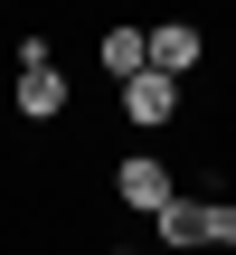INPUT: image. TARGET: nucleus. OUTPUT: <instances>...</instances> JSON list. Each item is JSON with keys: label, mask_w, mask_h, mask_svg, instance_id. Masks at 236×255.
I'll list each match as a JSON object with an SVG mask.
<instances>
[{"label": "nucleus", "mask_w": 236, "mask_h": 255, "mask_svg": "<svg viewBox=\"0 0 236 255\" xmlns=\"http://www.w3.org/2000/svg\"><path fill=\"white\" fill-rule=\"evenodd\" d=\"M151 237H161V246H208V237H227V199H180V189H170V199L151 208Z\"/></svg>", "instance_id": "1"}, {"label": "nucleus", "mask_w": 236, "mask_h": 255, "mask_svg": "<svg viewBox=\"0 0 236 255\" xmlns=\"http://www.w3.org/2000/svg\"><path fill=\"white\" fill-rule=\"evenodd\" d=\"M123 114H132L142 132H151V123H170V114H180V76H170V66H142V76H123Z\"/></svg>", "instance_id": "2"}, {"label": "nucleus", "mask_w": 236, "mask_h": 255, "mask_svg": "<svg viewBox=\"0 0 236 255\" xmlns=\"http://www.w3.org/2000/svg\"><path fill=\"white\" fill-rule=\"evenodd\" d=\"M114 199H123L132 218H151V208L170 199V170H161V151H132V161L114 170Z\"/></svg>", "instance_id": "3"}, {"label": "nucleus", "mask_w": 236, "mask_h": 255, "mask_svg": "<svg viewBox=\"0 0 236 255\" xmlns=\"http://www.w3.org/2000/svg\"><path fill=\"white\" fill-rule=\"evenodd\" d=\"M199 57H208V28H199V19H151V66L189 76Z\"/></svg>", "instance_id": "4"}, {"label": "nucleus", "mask_w": 236, "mask_h": 255, "mask_svg": "<svg viewBox=\"0 0 236 255\" xmlns=\"http://www.w3.org/2000/svg\"><path fill=\"white\" fill-rule=\"evenodd\" d=\"M19 114H28V123H57V114H66V76H57V57H28V66H19Z\"/></svg>", "instance_id": "5"}, {"label": "nucleus", "mask_w": 236, "mask_h": 255, "mask_svg": "<svg viewBox=\"0 0 236 255\" xmlns=\"http://www.w3.org/2000/svg\"><path fill=\"white\" fill-rule=\"evenodd\" d=\"M95 57H104V76H142V66H151V28H132V19H114V28L95 38Z\"/></svg>", "instance_id": "6"}, {"label": "nucleus", "mask_w": 236, "mask_h": 255, "mask_svg": "<svg viewBox=\"0 0 236 255\" xmlns=\"http://www.w3.org/2000/svg\"><path fill=\"white\" fill-rule=\"evenodd\" d=\"M227 246H236V199H227Z\"/></svg>", "instance_id": "7"}]
</instances>
